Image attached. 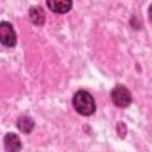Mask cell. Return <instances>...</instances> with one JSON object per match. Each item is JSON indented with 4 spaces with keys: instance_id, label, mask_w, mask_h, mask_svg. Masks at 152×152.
I'll return each mask as SVG.
<instances>
[{
    "instance_id": "cell-1",
    "label": "cell",
    "mask_w": 152,
    "mask_h": 152,
    "mask_svg": "<svg viewBox=\"0 0 152 152\" xmlns=\"http://www.w3.org/2000/svg\"><path fill=\"white\" fill-rule=\"evenodd\" d=\"M72 104H74L75 110L78 114L86 115V116L91 115L96 109L93 96L86 90H78L75 93L72 97Z\"/></svg>"
},
{
    "instance_id": "cell-2",
    "label": "cell",
    "mask_w": 152,
    "mask_h": 152,
    "mask_svg": "<svg viewBox=\"0 0 152 152\" xmlns=\"http://www.w3.org/2000/svg\"><path fill=\"white\" fill-rule=\"evenodd\" d=\"M112 100L115 106L120 108H126L132 102V96L129 90L124 86H116L112 90Z\"/></svg>"
},
{
    "instance_id": "cell-3",
    "label": "cell",
    "mask_w": 152,
    "mask_h": 152,
    "mask_svg": "<svg viewBox=\"0 0 152 152\" xmlns=\"http://www.w3.org/2000/svg\"><path fill=\"white\" fill-rule=\"evenodd\" d=\"M0 42L2 45L12 48L17 43V37L13 26L10 23L2 21L0 24Z\"/></svg>"
},
{
    "instance_id": "cell-4",
    "label": "cell",
    "mask_w": 152,
    "mask_h": 152,
    "mask_svg": "<svg viewBox=\"0 0 152 152\" xmlns=\"http://www.w3.org/2000/svg\"><path fill=\"white\" fill-rule=\"evenodd\" d=\"M48 7L55 13H66L71 10L72 1L71 0H46Z\"/></svg>"
},
{
    "instance_id": "cell-5",
    "label": "cell",
    "mask_w": 152,
    "mask_h": 152,
    "mask_svg": "<svg viewBox=\"0 0 152 152\" xmlns=\"http://www.w3.org/2000/svg\"><path fill=\"white\" fill-rule=\"evenodd\" d=\"M4 144H5V148L7 151H11V152L19 151L20 147H21L20 139L14 133H7L5 135V138H4Z\"/></svg>"
},
{
    "instance_id": "cell-6",
    "label": "cell",
    "mask_w": 152,
    "mask_h": 152,
    "mask_svg": "<svg viewBox=\"0 0 152 152\" xmlns=\"http://www.w3.org/2000/svg\"><path fill=\"white\" fill-rule=\"evenodd\" d=\"M28 15H30L31 21L34 25H43L44 21H45V13H44L43 8L39 7V6L31 7L30 11H28Z\"/></svg>"
},
{
    "instance_id": "cell-7",
    "label": "cell",
    "mask_w": 152,
    "mask_h": 152,
    "mask_svg": "<svg viewBox=\"0 0 152 152\" xmlns=\"http://www.w3.org/2000/svg\"><path fill=\"white\" fill-rule=\"evenodd\" d=\"M18 128L23 132V133H30L32 129H33V126H34V122L31 118L28 116H21L19 118L18 120Z\"/></svg>"
},
{
    "instance_id": "cell-8",
    "label": "cell",
    "mask_w": 152,
    "mask_h": 152,
    "mask_svg": "<svg viewBox=\"0 0 152 152\" xmlns=\"http://www.w3.org/2000/svg\"><path fill=\"white\" fill-rule=\"evenodd\" d=\"M148 15H150V18H151V20H152V5L150 6V10H148Z\"/></svg>"
}]
</instances>
